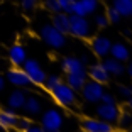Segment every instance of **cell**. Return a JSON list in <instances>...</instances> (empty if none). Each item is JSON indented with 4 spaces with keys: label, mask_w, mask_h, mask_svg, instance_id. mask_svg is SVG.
Returning a JSON list of instances; mask_svg holds the SVG:
<instances>
[{
    "label": "cell",
    "mask_w": 132,
    "mask_h": 132,
    "mask_svg": "<svg viewBox=\"0 0 132 132\" xmlns=\"http://www.w3.org/2000/svg\"><path fill=\"white\" fill-rule=\"evenodd\" d=\"M4 88H5V78L0 75V92H4Z\"/></svg>",
    "instance_id": "cell-35"
},
{
    "label": "cell",
    "mask_w": 132,
    "mask_h": 132,
    "mask_svg": "<svg viewBox=\"0 0 132 132\" xmlns=\"http://www.w3.org/2000/svg\"><path fill=\"white\" fill-rule=\"evenodd\" d=\"M102 64H103V68L107 70V73H109L110 76H120V75H124V71H125L124 61H119V59L112 58V56L103 58Z\"/></svg>",
    "instance_id": "cell-15"
},
{
    "label": "cell",
    "mask_w": 132,
    "mask_h": 132,
    "mask_svg": "<svg viewBox=\"0 0 132 132\" xmlns=\"http://www.w3.org/2000/svg\"><path fill=\"white\" fill-rule=\"evenodd\" d=\"M24 132H46V130H44V127H43V125H37V124H31V125H29V127L26 129V130H24Z\"/></svg>",
    "instance_id": "cell-33"
},
{
    "label": "cell",
    "mask_w": 132,
    "mask_h": 132,
    "mask_svg": "<svg viewBox=\"0 0 132 132\" xmlns=\"http://www.w3.org/2000/svg\"><path fill=\"white\" fill-rule=\"evenodd\" d=\"M73 132H85V130H83V129H81V130H73Z\"/></svg>",
    "instance_id": "cell-38"
},
{
    "label": "cell",
    "mask_w": 132,
    "mask_h": 132,
    "mask_svg": "<svg viewBox=\"0 0 132 132\" xmlns=\"http://www.w3.org/2000/svg\"><path fill=\"white\" fill-rule=\"evenodd\" d=\"M22 68H24V71H26V75L29 76V80H31V85H36V86L44 85L47 75H46V71L43 70V66L39 64L37 59L27 58L26 61H24Z\"/></svg>",
    "instance_id": "cell-4"
},
{
    "label": "cell",
    "mask_w": 132,
    "mask_h": 132,
    "mask_svg": "<svg viewBox=\"0 0 132 132\" xmlns=\"http://www.w3.org/2000/svg\"><path fill=\"white\" fill-rule=\"evenodd\" d=\"M80 59H81V63H83V64H90V63H92V56H90V54H86V53H83Z\"/></svg>",
    "instance_id": "cell-34"
},
{
    "label": "cell",
    "mask_w": 132,
    "mask_h": 132,
    "mask_svg": "<svg viewBox=\"0 0 132 132\" xmlns=\"http://www.w3.org/2000/svg\"><path fill=\"white\" fill-rule=\"evenodd\" d=\"M26 59H27V53L22 44H14L9 47V61L12 63V66H22Z\"/></svg>",
    "instance_id": "cell-14"
},
{
    "label": "cell",
    "mask_w": 132,
    "mask_h": 132,
    "mask_svg": "<svg viewBox=\"0 0 132 132\" xmlns=\"http://www.w3.org/2000/svg\"><path fill=\"white\" fill-rule=\"evenodd\" d=\"M100 102H102V103H115V97H113L112 93H105V92H103Z\"/></svg>",
    "instance_id": "cell-32"
},
{
    "label": "cell",
    "mask_w": 132,
    "mask_h": 132,
    "mask_svg": "<svg viewBox=\"0 0 132 132\" xmlns=\"http://www.w3.org/2000/svg\"><path fill=\"white\" fill-rule=\"evenodd\" d=\"M59 5H61V10L66 12V14H71L73 12V4H75V0H58Z\"/></svg>",
    "instance_id": "cell-30"
},
{
    "label": "cell",
    "mask_w": 132,
    "mask_h": 132,
    "mask_svg": "<svg viewBox=\"0 0 132 132\" xmlns=\"http://www.w3.org/2000/svg\"><path fill=\"white\" fill-rule=\"evenodd\" d=\"M17 115L15 110L12 109H0V130H14L17 124Z\"/></svg>",
    "instance_id": "cell-12"
},
{
    "label": "cell",
    "mask_w": 132,
    "mask_h": 132,
    "mask_svg": "<svg viewBox=\"0 0 132 132\" xmlns=\"http://www.w3.org/2000/svg\"><path fill=\"white\" fill-rule=\"evenodd\" d=\"M119 112H120V109L115 103H100L97 107V115L100 117L102 120L110 122V124H117Z\"/></svg>",
    "instance_id": "cell-11"
},
{
    "label": "cell",
    "mask_w": 132,
    "mask_h": 132,
    "mask_svg": "<svg viewBox=\"0 0 132 132\" xmlns=\"http://www.w3.org/2000/svg\"><path fill=\"white\" fill-rule=\"evenodd\" d=\"M44 7L49 12L56 14V12H61V5H59L58 0H44Z\"/></svg>",
    "instance_id": "cell-29"
},
{
    "label": "cell",
    "mask_w": 132,
    "mask_h": 132,
    "mask_svg": "<svg viewBox=\"0 0 132 132\" xmlns=\"http://www.w3.org/2000/svg\"><path fill=\"white\" fill-rule=\"evenodd\" d=\"M53 26H54L58 31H61L63 34H70V14L66 12H56L53 15Z\"/></svg>",
    "instance_id": "cell-19"
},
{
    "label": "cell",
    "mask_w": 132,
    "mask_h": 132,
    "mask_svg": "<svg viewBox=\"0 0 132 132\" xmlns=\"http://www.w3.org/2000/svg\"><path fill=\"white\" fill-rule=\"evenodd\" d=\"M61 68H63V71H64V75L66 73H75V71L86 70V66L81 63V59L75 58V56H66V58H63Z\"/></svg>",
    "instance_id": "cell-18"
},
{
    "label": "cell",
    "mask_w": 132,
    "mask_h": 132,
    "mask_svg": "<svg viewBox=\"0 0 132 132\" xmlns=\"http://www.w3.org/2000/svg\"><path fill=\"white\" fill-rule=\"evenodd\" d=\"M93 24L97 26L98 29H105L110 22H109V19H107V15H105V14H97V15L93 17Z\"/></svg>",
    "instance_id": "cell-27"
},
{
    "label": "cell",
    "mask_w": 132,
    "mask_h": 132,
    "mask_svg": "<svg viewBox=\"0 0 132 132\" xmlns=\"http://www.w3.org/2000/svg\"><path fill=\"white\" fill-rule=\"evenodd\" d=\"M88 76H90V80H93V81H97V83H102V85L110 81V75L107 73V70L103 68L102 63H95V64L90 66Z\"/></svg>",
    "instance_id": "cell-16"
},
{
    "label": "cell",
    "mask_w": 132,
    "mask_h": 132,
    "mask_svg": "<svg viewBox=\"0 0 132 132\" xmlns=\"http://www.w3.org/2000/svg\"><path fill=\"white\" fill-rule=\"evenodd\" d=\"M7 81L10 85L17 86V88H26V86L31 85V80L26 75L22 66H14V68H10L7 71Z\"/></svg>",
    "instance_id": "cell-8"
},
{
    "label": "cell",
    "mask_w": 132,
    "mask_h": 132,
    "mask_svg": "<svg viewBox=\"0 0 132 132\" xmlns=\"http://www.w3.org/2000/svg\"><path fill=\"white\" fill-rule=\"evenodd\" d=\"M119 95H120L122 98H130L132 97V86H127V85H120L119 86Z\"/></svg>",
    "instance_id": "cell-31"
},
{
    "label": "cell",
    "mask_w": 132,
    "mask_h": 132,
    "mask_svg": "<svg viewBox=\"0 0 132 132\" xmlns=\"http://www.w3.org/2000/svg\"><path fill=\"white\" fill-rule=\"evenodd\" d=\"M90 47L93 51V54L98 58H107L110 54V47H112V41L105 36H95L90 43Z\"/></svg>",
    "instance_id": "cell-9"
},
{
    "label": "cell",
    "mask_w": 132,
    "mask_h": 132,
    "mask_svg": "<svg viewBox=\"0 0 132 132\" xmlns=\"http://www.w3.org/2000/svg\"><path fill=\"white\" fill-rule=\"evenodd\" d=\"M39 34H41V39L53 49H61L66 44V34L58 31L53 24H44L43 27L39 29Z\"/></svg>",
    "instance_id": "cell-2"
},
{
    "label": "cell",
    "mask_w": 132,
    "mask_h": 132,
    "mask_svg": "<svg viewBox=\"0 0 132 132\" xmlns=\"http://www.w3.org/2000/svg\"><path fill=\"white\" fill-rule=\"evenodd\" d=\"M63 80H61V76L59 75H49V76H46V81H44V86L47 88V92L49 90H53L56 85H59Z\"/></svg>",
    "instance_id": "cell-24"
},
{
    "label": "cell",
    "mask_w": 132,
    "mask_h": 132,
    "mask_svg": "<svg viewBox=\"0 0 132 132\" xmlns=\"http://www.w3.org/2000/svg\"><path fill=\"white\" fill-rule=\"evenodd\" d=\"M109 56L119 59V61H127V59L130 58V49H129V46L124 44V43H112Z\"/></svg>",
    "instance_id": "cell-20"
},
{
    "label": "cell",
    "mask_w": 132,
    "mask_h": 132,
    "mask_svg": "<svg viewBox=\"0 0 132 132\" xmlns=\"http://www.w3.org/2000/svg\"><path fill=\"white\" fill-rule=\"evenodd\" d=\"M98 7H100V0H75L73 12H71V14L88 17V15H92V14H95Z\"/></svg>",
    "instance_id": "cell-10"
},
{
    "label": "cell",
    "mask_w": 132,
    "mask_h": 132,
    "mask_svg": "<svg viewBox=\"0 0 132 132\" xmlns=\"http://www.w3.org/2000/svg\"><path fill=\"white\" fill-rule=\"evenodd\" d=\"M86 80H88V70L75 71V73H66V83H68L75 92H80Z\"/></svg>",
    "instance_id": "cell-13"
},
{
    "label": "cell",
    "mask_w": 132,
    "mask_h": 132,
    "mask_svg": "<svg viewBox=\"0 0 132 132\" xmlns=\"http://www.w3.org/2000/svg\"><path fill=\"white\" fill-rule=\"evenodd\" d=\"M64 124V115L58 109H47L41 117V125L46 132H58Z\"/></svg>",
    "instance_id": "cell-5"
},
{
    "label": "cell",
    "mask_w": 132,
    "mask_h": 132,
    "mask_svg": "<svg viewBox=\"0 0 132 132\" xmlns=\"http://www.w3.org/2000/svg\"><path fill=\"white\" fill-rule=\"evenodd\" d=\"M22 110H26L27 115H37L43 110V100L36 95H31V97L26 98V103H24Z\"/></svg>",
    "instance_id": "cell-21"
},
{
    "label": "cell",
    "mask_w": 132,
    "mask_h": 132,
    "mask_svg": "<svg viewBox=\"0 0 132 132\" xmlns=\"http://www.w3.org/2000/svg\"><path fill=\"white\" fill-rule=\"evenodd\" d=\"M31 124H32L31 119H27V117H19V119H17V124H15V130L24 132V130H26V129H27Z\"/></svg>",
    "instance_id": "cell-28"
},
{
    "label": "cell",
    "mask_w": 132,
    "mask_h": 132,
    "mask_svg": "<svg viewBox=\"0 0 132 132\" xmlns=\"http://www.w3.org/2000/svg\"><path fill=\"white\" fill-rule=\"evenodd\" d=\"M112 7L122 17H132V0H113Z\"/></svg>",
    "instance_id": "cell-22"
},
{
    "label": "cell",
    "mask_w": 132,
    "mask_h": 132,
    "mask_svg": "<svg viewBox=\"0 0 132 132\" xmlns=\"http://www.w3.org/2000/svg\"><path fill=\"white\" fill-rule=\"evenodd\" d=\"M19 4L24 12H32L39 5V0H19Z\"/></svg>",
    "instance_id": "cell-26"
},
{
    "label": "cell",
    "mask_w": 132,
    "mask_h": 132,
    "mask_svg": "<svg viewBox=\"0 0 132 132\" xmlns=\"http://www.w3.org/2000/svg\"><path fill=\"white\" fill-rule=\"evenodd\" d=\"M127 107H129V110L132 112V97H130V98H127Z\"/></svg>",
    "instance_id": "cell-37"
},
{
    "label": "cell",
    "mask_w": 132,
    "mask_h": 132,
    "mask_svg": "<svg viewBox=\"0 0 132 132\" xmlns=\"http://www.w3.org/2000/svg\"><path fill=\"white\" fill-rule=\"evenodd\" d=\"M81 129L85 132H115V127L110 122H105L102 119H83L81 120Z\"/></svg>",
    "instance_id": "cell-7"
},
{
    "label": "cell",
    "mask_w": 132,
    "mask_h": 132,
    "mask_svg": "<svg viewBox=\"0 0 132 132\" xmlns=\"http://www.w3.org/2000/svg\"><path fill=\"white\" fill-rule=\"evenodd\" d=\"M26 98H27V95H26V92L24 90H14V92H10L9 93V98H7V105L9 109L12 110H22L24 103H26Z\"/></svg>",
    "instance_id": "cell-17"
},
{
    "label": "cell",
    "mask_w": 132,
    "mask_h": 132,
    "mask_svg": "<svg viewBox=\"0 0 132 132\" xmlns=\"http://www.w3.org/2000/svg\"><path fill=\"white\" fill-rule=\"evenodd\" d=\"M105 15H107V19H109L110 24H117V22H120V20H122V15H120V14H119V12H117L113 7H109V9H107Z\"/></svg>",
    "instance_id": "cell-25"
},
{
    "label": "cell",
    "mask_w": 132,
    "mask_h": 132,
    "mask_svg": "<svg viewBox=\"0 0 132 132\" xmlns=\"http://www.w3.org/2000/svg\"><path fill=\"white\" fill-rule=\"evenodd\" d=\"M80 92H81V98L85 102H88V103H98L105 90H103V85H102V83H97V81H93V80H90V81L86 80Z\"/></svg>",
    "instance_id": "cell-6"
},
{
    "label": "cell",
    "mask_w": 132,
    "mask_h": 132,
    "mask_svg": "<svg viewBox=\"0 0 132 132\" xmlns=\"http://www.w3.org/2000/svg\"><path fill=\"white\" fill-rule=\"evenodd\" d=\"M49 93H51V97L54 98L56 103H59L61 107L70 109V107H73L76 103V92L66 81H61L59 85H56L53 90H49Z\"/></svg>",
    "instance_id": "cell-1"
},
{
    "label": "cell",
    "mask_w": 132,
    "mask_h": 132,
    "mask_svg": "<svg viewBox=\"0 0 132 132\" xmlns=\"http://www.w3.org/2000/svg\"><path fill=\"white\" fill-rule=\"evenodd\" d=\"M70 34L78 39H88L92 36V22L83 15L70 14Z\"/></svg>",
    "instance_id": "cell-3"
},
{
    "label": "cell",
    "mask_w": 132,
    "mask_h": 132,
    "mask_svg": "<svg viewBox=\"0 0 132 132\" xmlns=\"http://www.w3.org/2000/svg\"><path fill=\"white\" fill-rule=\"evenodd\" d=\"M125 71H127V75H129V76L132 78V63H129V66L125 68Z\"/></svg>",
    "instance_id": "cell-36"
},
{
    "label": "cell",
    "mask_w": 132,
    "mask_h": 132,
    "mask_svg": "<svg viewBox=\"0 0 132 132\" xmlns=\"http://www.w3.org/2000/svg\"><path fill=\"white\" fill-rule=\"evenodd\" d=\"M58 132H61V130H58Z\"/></svg>",
    "instance_id": "cell-39"
},
{
    "label": "cell",
    "mask_w": 132,
    "mask_h": 132,
    "mask_svg": "<svg viewBox=\"0 0 132 132\" xmlns=\"http://www.w3.org/2000/svg\"><path fill=\"white\" fill-rule=\"evenodd\" d=\"M117 124H119V127L122 129H129L132 125V112L130 110H120L119 112V119H117Z\"/></svg>",
    "instance_id": "cell-23"
}]
</instances>
